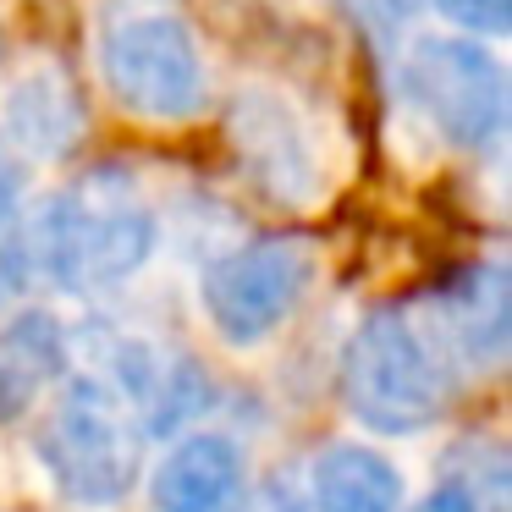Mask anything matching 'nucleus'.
Wrapping results in <instances>:
<instances>
[{"label": "nucleus", "instance_id": "4", "mask_svg": "<svg viewBox=\"0 0 512 512\" xmlns=\"http://www.w3.org/2000/svg\"><path fill=\"white\" fill-rule=\"evenodd\" d=\"M105 89L138 122H188L204 111V56L193 34L166 12H133L100 39Z\"/></svg>", "mask_w": 512, "mask_h": 512}, {"label": "nucleus", "instance_id": "2", "mask_svg": "<svg viewBox=\"0 0 512 512\" xmlns=\"http://www.w3.org/2000/svg\"><path fill=\"white\" fill-rule=\"evenodd\" d=\"M342 397L358 424L380 435H419L452 402L441 342L413 325L408 309H375L342 358Z\"/></svg>", "mask_w": 512, "mask_h": 512}, {"label": "nucleus", "instance_id": "8", "mask_svg": "<svg viewBox=\"0 0 512 512\" xmlns=\"http://www.w3.org/2000/svg\"><path fill=\"white\" fill-rule=\"evenodd\" d=\"M248 501V463L243 446L221 430H199L160 457L149 479L155 512H243Z\"/></svg>", "mask_w": 512, "mask_h": 512}, {"label": "nucleus", "instance_id": "9", "mask_svg": "<svg viewBox=\"0 0 512 512\" xmlns=\"http://www.w3.org/2000/svg\"><path fill=\"white\" fill-rule=\"evenodd\" d=\"M435 325L463 353V364L496 369L512 342V276L490 259L463 265L435 287Z\"/></svg>", "mask_w": 512, "mask_h": 512}, {"label": "nucleus", "instance_id": "5", "mask_svg": "<svg viewBox=\"0 0 512 512\" xmlns=\"http://www.w3.org/2000/svg\"><path fill=\"white\" fill-rule=\"evenodd\" d=\"M314 281V248L303 237H259L210 259L199 276V303L215 336L232 347H254L292 320Z\"/></svg>", "mask_w": 512, "mask_h": 512}, {"label": "nucleus", "instance_id": "15", "mask_svg": "<svg viewBox=\"0 0 512 512\" xmlns=\"http://www.w3.org/2000/svg\"><path fill=\"white\" fill-rule=\"evenodd\" d=\"M413 512H485V507H479V501L468 496V490L457 485V479H446V485H435V490H430V496H424Z\"/></svg>", "mask_w": 512, "mask_h": 512}, {"label": "nucleus", "instance_id": "6", "mask_svg": "<svg viewBox=\"0 0 512 512\" xmlns=\"http://www.w3.org/2000/svg\"><path fill=\"white\" fill-rule=\"evenodd\" d=\"M402 89L413 111L457 149H485L507 127V72L474 39H419L402 61Z\"/></svg>", "mask_w": 512, "mask_h": 512}, {"label": "nucleus", "instance_id": "14", "mask_svg": "<svg viewBox=\"0 0 512 512\" xmlns=\"http://www.w3.org/2000/svg\"><path fill=\"white\" fill-rule=\"evenodd\" d=\"M23 160L12 155V149L0 144V232L17 221V210H23Z\"/></svg>", "mask_w": 512, "mask_h": 512}, {"label": "nucleus", "instance_id": "1", "mask_svg": "<svg viewBox=\"0 0 512 512\" xmlns=\"http://www.w3.org/2000/svg\"><path fill=\"white\" fill-rule=\"evenodd\" d=\"M155 254V210L127 171L78 177L39 221V265L67 292H105Z\"/></svg>", "mask_w": 512, "mask_h": 512}, {"label": "nucleus", "instance_id": "3", "mask_svg": "<svg viewBox=\"0 0 512 512\" xmlns=\"http://www.w3.org/2000/svg\"><path fill=\"white\" fill-rule=\"evenodd\" d=\"M39 463L67 501L111 507L144 474V424L111 380L78 375L39 424Z\"/></svg>", "mask_w": 512, "mask_h": 512}, {"label": "nucleus", "instance_id": "16", "mask_svg": "<svg viewBox=\"0 0 512 512\" xmlns=\"http://www.w3.org/2000/svg\"><path fill=\"white\" fill-rule=\"evenodd\" d=\"M375 12L391 17V23H408V17L419 12V0H375Z\"/></svg>", "mask_w": 512, "mask_h": 512}, {"label": "nucleus", "instance_id": "13", "mask_svg": "<svg viewBox=\"0 0 512 512\" xmlns=\"http://www.w3.org/2000/svg\"><path fill=\"white\" fill-rule=\"evenodd\" d=\"M446 23L463 28V39H501L512 28V0H435Z\"/></svg>", "mask_w": 512, "mask_h": 512}, {"label": "nucleus", "instance_id": "10", "mask_svg": "<svg viewBox=\"0 0 512 512\" xmlns=\"http://www.w3.org/2000/svg\"><path fill=\"white\" fill-rule=\"evenodd\" d=\"M6 133H12L17 155L34 160H61L83 138V100L56 67L28 72L6 94Z\"/></svg>", "mask_w": 512, "mask_h": 512}, {"label": "nucleus", "instance_id": "12", "mask_svg": "<svg viewBox=\"0 0 512 512\" xmlns=\"http://www.w3.org/2000/svg\"><path fill=\"white\" fill-rule=\"evenodd\" d=\"M314 512H402V479L375 446L336 441L314 457Z\"/></svg>", "mask_w": 512, "mask_h": 512}, {"label": "nucleus", "instance_id": "7", "mask_svg": "<svg viewBox=\"0 0 512 512\" xmlns=\"http://www.w3.org/2000/svg\"><path fill=\"white\" fill-rule=\"evenodd\" d=\"M232 149L243 160V177L276 204H303L320 193V160H314L303 122L281 94L270 89H243L226 116Z\"/></svg>", "mask_w": 512, "mask_h": 512}, {"label": "nucleus", "instance_id": "11", "mask_svg": "<svg viewBox=\"0 0 512 512\" xmlns=\"http://www.w3.org/2000/svg\"><path fill=\"white\" fill-rule=\"evenodd\" d=\"M67 369V331L56 314L23 309L0 325V419L23 413Z\"/></svg>", "mask_w": 512, "mask_h": 512}]
</instances>
